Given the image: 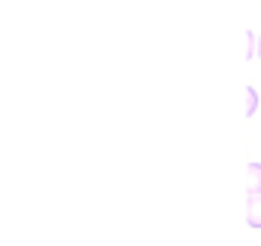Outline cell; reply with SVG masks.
<instances>
[{
    "label": "cell",
    "mask_w": 261,
    "mask_h": 246,
    "mask_svg": "<svg viewBox=\"0 0 261 246\" xmlns=\"http://www.w3.org/2000/svg\"><path fill=\"white\" fill-rule=\"evenodd\" d=\"M255 56H261V37H258V53H255Z\"/></svg>",
    "instance_id": "4"
},
{
    "label": "cell",
    "mask_w": 261,
    "mask_h": 246,
    "mask_svg": "<svg viewBox=\"0 0 261 246\" xmlns=\"http://www.w3.org/2000/svg\"><path fill=\"white\" fill-rule=\"evenodd\" d=\"M246 222H249V228H261V194H249V200H246Z\"/></svg>",
    "instance_id": "1"
},
{
    "label": "cell",
    "mask_w": 261,
    "mask_h": 246,
    "mask_svg": "<svg viewBox=\"0 0 261 246\" xmlns=\"http://www.w3.org/2000/svg\"><path fill=\"white\" fill-rule=\"evenodd\" d=\"M243 99H246V102H243V114H246V117H252V114H255V108H258V92H255L252 86H246V89H243Z\"/></svg>",
    "instance_id": "3"
},
{
    "label": "cell",
    "mask_w": 261,
    "mask_h": 246,
    "mask_svg": "<svg viewBox=\"0 0 261 246\" xmlns=\"http://www.w3.org/2000/svg\"><path fill=\"white\" fill-rule=\"evenodd\" d=\"M246 191L261 194V163H246Z\"/></svg>",
    "instance_id": "2"
}]
</instances>
